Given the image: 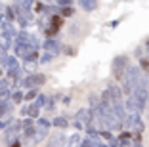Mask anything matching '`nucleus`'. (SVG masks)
Wrapping results in <instances>:
<instances>
[{
  "instance_id": "obj_1",
  "label": "nucleus",
  "mask_w": 149,
  "mask_h": 147,
  "mask_svg": "<svg viewBox=\"0 0 149 147\" xmlns=\"http://www.w3.org/2000/svg\"><path fill=\"white\" fill-rule=\"evenodd\" d=\"M126 69H128V57L126 56H117L113 59V63H111V73H113V77L117 78V80H120V82H123Z\"/></svg>"
},
{
  "instance_id": "obj_2",
  "label": "nucleus",
  "mask_w": 149,
  "mask_h": 147,
  "mask_svg": "<svg viewBox=\"0 0 149 147\" xmlns=\"http://www.w3.org/2000/svg\"><path fill=\"white\" fill-rule=\"evenodd\" d=\"M44 82H46V77H44V75H40V73L27 75V77L21 80V84L25 88H29V90H38L40 86H44Z\"/></svg>"
},
{
  "instance_id": "obj_3",
  "label": "nucleus",
  "mask_w": 149,
  "mask_h": 147,
  "mask_svg": "<svg viewBox=\"0 0 149 147\" xmlns=\"http://www.w3.org/2000/svg\"><path fill=\"white\" fill-rule=\"evenodd\" d=\"M42 50H44V54H50V56H59V54L63 52V44L61 42H57L56 38H46L42 42Z\"/></svg>"
},
{
  "instance_id": "obj_4",
  "label": "nucleus",
  "mask_w": 149,
  "mask_h": 147,
  "mask_svg": "<svg viewBox=\"0 0 149 147\" xmlns=\"http://www.w3.org/2000/svg\"><path fill=\"white\" fill-rule=\"evenodd\" d=\"M19 132H21V121H15V118H13V121L8 124V128H6V141L13 143L15 139H19L17 138Z\"/></svg>"
},
{
  "instance_id": "obj_5",
  "label": "nucleus",
  "mask_w": 149,
  "mask_h": 147,
  "mask_svg": "<svg viewBox=\"0 0 149 147\" xmlns=\"http://www.w3.org/2000/svg\"><path fill=\"white\" fill-rule=\"evenodd\" d=\"M107 92H109V98H111V105H120L123 103V92H120V86L117 82H109L107 84Z\"/></svg>"
},
{
  "instance_id": "obj_6",
  "label": "nucleus",
  "mask_w": 149,
  "mask_h": 147,
  "mask_svg": "<svg viewBox=\"0 0 149 147\" xmlns=\"http://www.w3.org/2000/svg\"><path fill=\"white\" fill-rule=\"evenodd\" d=\"M65 145H67V136L63 134V132L54 134L48 141V147H65Z\"/></svg>"
},
{
  "instance_id": "obj_7",
  "label": "nucleus",
  "mask_w": 149,
  "mask_h": 147,
  "mask_svg": "<svg viewBox=\"0 0 149 147\" xmlns=\"http://www.w3.org/2000/svg\"><path fill=\"white\" fill-rule=\"evenodd\" d=\"M12 46H13V38L12 36H8L6 33H0V50L6 54Z\"/></svg>"
},
{
  "instance_id": "obj_8",
  "label": "nucleus",
  "mask_w": 149,
  "mask_h": 147,
  "mask_svg": "<svg viewBox=\"0 0 149 147\" xmlns=\"http://www.w3.org/2000/svg\"><path fill=\"white\" fill-rule=\"evenodd\" d=\"M88 103H90V107H88V111H90V113L97 111V109H100V105H101L100 95H97V94H90V98H88Z\"/></svg>"
},
{
  "instance_id": "obj_9",
  "label": "nucleus",
  "mask_w": 149,
  "mask_h": 147,
  "mask_svg": "<svg viewBox=\"0 0 149 147\" xmlns=\"http://www.w3.org/2000/svg\"><path fill=\"white\" fill-rule=\"evenodd\" d=\"M79 6L84 10V12H88V13H90V12H94V10H97V6H100V4H97L96 0H80V2H79Z\"/></svg>"
},
{
  "instance_id": "obj_10",
  "label": "nucleus",
  "mask_w": 149,
  "mask_h": 147,
  "mask_svg": "<svg viewBox=\"0 0 149 147\" xmlns=\"http://www.w3.org/2000/svg\"><path fill=\"white\" fill-rule=\"evenodd\" d=\"M80 143H82V136L80 134H73L67 138V145L69 147H80Z\"/></svg>"
},
{
  "instance_id": "obj_11",
  "label": "nucleus",
  "mask_w": 149,
  "mask_h": 147,
  "mask_svg": "<svg viewBox=\"0 0 149 147\" xmlns=\"http://www.w3.org/2000/svg\"><path fill=\"white\" fill-rule=\"evenodd\" d=\"M36 65H38V61L25 59V63H23V71H25V73H29V75H33V73H35V69H36Z\"/></svg>"
},
{
  "instance_id": "obj_12",
  "label": "nucleus",
  "mask_w": 149,
  "mask_h": 147,
  "mask_svg": "<svg viewBox=\"0 0 149 147\" xmlns=\"http://www.w3.org/2000/svg\"><path fill=\"white\" fill-rule=\"evenodd\" d=\"M23 98H25V94H23L21 90H12V98H10V100H12L13 105H19L23 101Z\"/></svg>"
},
{
  "instance_id": "obj_13",
  "label": "nucleus",
  "mask_w": 149,
  "mask_h": 147,
  "mask_svg": "<svg viewBox=\"0 0 149 147\" xmlns=\"http://www.w3.org/2000/svg\"><path fill=\"white\" fill-rule=\"evenodd\" d=\"M52 126H56V128H67V126H69V121H67L65 117H56L52 121Z\"/></svg>"
},
{
  "instance_id": "obj_14",
  "label": "nucleus",
  "mask_w": 149,
  "mask_h": 147,
  "mask_svg": "<svg viewBox=\"0 0 149 147\" xmlns=\"http://www.w3.org/2000/svg\"><path fill=\"white\" fill-rule=\"evenodd\" d=\"M38 113H40V109L36 107L35 103H33V105H29V111H27V117H29V118H33V121H36V118H38Z\"/></svg>"
},
{
  "instance_id": "obj_15",
  "label": "nucleus",
  "mask_w": 149,
  "mask_h": 147,
  "mask_svg": "<svg viewBox=\"0 0 149 147\" xmlns=\"http://www.w3.org/2000/svg\"><path fill=\"white\" fill-rule=\"evenodd\" d=\"M140 69H141V73L149 78V57H141L140 59Z\"/></svg>"
},
{
  "instance_id": "obj_16",
  "label": "nucleus",
  "mask_w": 149,
  "mask_h": 147,
  "mask_svg": "<svg viewBox=\"0 0 149 147\" xmlns=\"http://www.w3.org/2000/svg\"><path fill=\"white\" fill-rule=\"evenodd\" d=\"M48 95H42V94H38V98H36V100H35V105H36V107H48Z\"/></svg>"
},
{
  "instance_id": "obj_17",
  "label": "nucleus",
  "mask_w": 149,
  "mask_h": 147,
  "mask_svg": "<svg viewBox=\"0 0 149 147\" xmlns=\"http://www.w3.org/2000/svg\"><path fill=\"white\" fill-rule=\"evenodd\" d=\"M36 126H40V128H44V130H50L52 121H48V118H44V117H38L36 118Z\"/></svg>"
},
{
  "instance_id": "obj_18",
  "label": "nucleus",
  "mask_w": 149,
  "mask_h": 147,
  "mask_svg": "<svg viewBox=\"0 0 149 147\" xmlns=\"http://www.w3.org/2000/svg\"><path fill=\"white\" fill-rule=\"evenodd\" d=\"M100 143H97V139L96 138H86V139H82V143H80V147H97Z\"/></svg>"
},
{
  "instance_id": "obj_19",
  "label": "nucleus",
  "mask_w": 149,
  "mask_h": 147,
  "mask_svg": "<svg viewBox=\"0 0 149 147\" xmlns=\"http://www.w3.org/2000/svg\"><path fill=\"white\" fill-rule=\"evenodd\" d=\"M36 98H38V90H27L23 100L25 101H33V100H36Z\"/></svg>"
},
{
  "instance_id": "obj_20",
  "label": "nucleus",
  "mask_w": 149,
  "mask_h": 147,
  "mask_svg": "<svg viewBox=\"0 0 149 147\" xmlns=\"http://www.w3.org/2000/svg\"><path fill=\"white\" fill-rule=\"evenodd\" d=\"M59 13H61V17H73V15H74V10L69 6V8H61V10H59Z\"/></svg>"
},
{
  "instance_id": "obj_21",
  "label": "nucleus",
  "mask_w": 149,
  "mask_h": 147,
  "mask_svg": "<svg viewBox=\"0 0 149 147\" xmlns=\"http://www.w3.org/2000/svg\"><path fill=\"white\" fill-rule=\"evenodd\" d=\"M10 109H12V103H8V101H6V103H0V118L4 117Z\"/></svg>"
},
{
  "instance_id": "obj_22",
  "label": "nucleus",
  "mask_w": 149,
  "mask_h": 147,
  "mask_svg": "<svg viewBox=\"0 0 149 147\" xmlns=\"http://www.w3.org/2000/svg\"><path fill=\"white\" fill-rule=\"evenodd\" d=\"M54 59V56H50V54H42L38 59V63H50V61Z\"/></svg>"
},
{
  "instance_id": "obj_23",
  "label": "nucleus",
  "mask_w": 149,
  "mask_h": 147,
  "mask_svg": "<svg viewBox=\"0 0 149 147\" xmlns=\"http://www.w3.org/2000/svg\"><path fill=\"white\" fill-rule=\"evenodd\" d=\"M109 147H118V139H111V141H109Z\"/></svg>"
},
{
  "instance_id": "obj_24",
  "label": "nucleus",
  "mask_w": 149,
  "mask_h": 147,
  "mask_svg": "<svg viewBox=\"0 0 149 147\" xmlns=\"http://www.w3.org/2000/svg\"><path fill=\"white\" fill-rule=\"evenodd\" d=\"M10 147H21V141H19V139H15L13 143H10Z\"/></svg>"
},
{
  "instance_id": "obj_25",
  "label": "nucleus",
  "mask_w": 149,
  "mask_h": 147,
  "mask_svg": "<svg viewBox=\"0 0 149 147\" xmlns=\"http://www.w3.org/2000/svg\"><path fill=\"white\" fill-rule=\"evenodd\" d=\"M27 111H29V107H21V115H25V117H27Z\"/></svg>"
},
{
  "instance_id": "obj_26",
  "label": "nucleus",
  "mask_w": 149,
  "mask_h": 147,
  "mask_svg": "<svg viewBox=\"0 0 149 147\" xmlns=\"http://www.w3.org/2000/svg\"><path fill=\"white\" fill-rule=\"evenodd\" d=\"M4 57H6V54H4V52H2V50H0V61L4 59Z\"/></svg>"
},
{
  "instance_id": "obj_27",
  "label": "nucleus",
  "mask_w": 149,
  "mask_h": 147,
  "mask_svg": "<svg viewBox=\"0 0 149 147\" xmlns=\"http://www.w3.org/2000/svg\"><path fill=\"white\" fill-rule=\"evenodd\" d=\"M145 48H147V50H149V40H147V42H145Z\"/></svg>"
},
{
  "instance_id": "obj_28",
  "label": "nucleus",
  "mask_w": 149,
  "mask_h": 147,
  "mask_svg": "<svg viewBox=\"0 0 149 147\" xmlns=\"http://www.w3.org/2000/svg\"><path fill=\"white\" fill-rule=\"evenodd\" d=\"M0 78H2V69H0Z\"/></svg>"
},
{
  "instance_id": "obj_29",
  "label": "nucleus",
  "mask_w": 149,
  "mask_h": 147,
  "mask_svg": "<svg viewBox=\"0 0 149 147\" xmlns=\"http://www.w3.org/2000/svg\"><path fill=\"white\" fill-rule=\"evenodd\" d=\"M103 147H107V145H103Z\"/></svg>"
},
{
  "instance_id": "obj_30",
  "label": "nucleus",
  "mask_w": 149,
  "mask_h": 147,
  "mask_svg": "<svg viewBox=\"0 0 149 147\" xmlns=\"http://www.w3.org/2000/svg\"><path fill=\"white\" fill-rule=\"evenodd\" d=\"M147 54H149V50H147Z\"/></svg>"
}]
</instances>
